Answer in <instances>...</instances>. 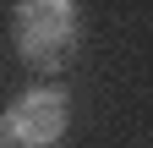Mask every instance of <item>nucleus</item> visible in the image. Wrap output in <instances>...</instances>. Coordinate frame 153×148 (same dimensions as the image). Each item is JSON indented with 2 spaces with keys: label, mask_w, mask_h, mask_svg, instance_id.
<instances>
[{
  "label": "nucleus",
  "mask_w": 153,
  "mask_h": 148,
  "mask_svg": "<svg viewBox=\"0 0 153 148\" xmlns=\"http://www.w3.org/2000/svg\"><path fill=\"white\" fill-rule=\"evenodd\" d=\"M66 126H71L66 88H27L0 115V143H11V148H55L66 137Z\"/></svg>",
  "instance_id": "nucleus-2"
},
{
  "label": "nucleus",
  "mask_w": 153,
  "mask_h": 148,
  "mask_svg": "<svg viewBox=\"0 0 153 148\" xmlns=\"http://www.w3.org/2000/svg\"><path fill=\"white\" fill-rule=\"evenodd\" d=\"M0 148H11V143H0Z\"/></svg>",
  "instance_id": "nucleus-3"
},
{
  "label": "nucleus",
  "mask_w": 153,
  "mask_h": 148,
  "mask_svg": "<svg viewBox=\"0 0 153 148\" xmlns=\"http://www.w3.org/2000/svg\"><path fill=\"white\" fill-rule=\"evenodd\" d=\"M11 39H16V55H22L33 71H60L76 55L82 11H76L71 0H22V6L11 11Z\"/></svg>",
  "instance_id": "nucleus-1"
}]
</instances>
